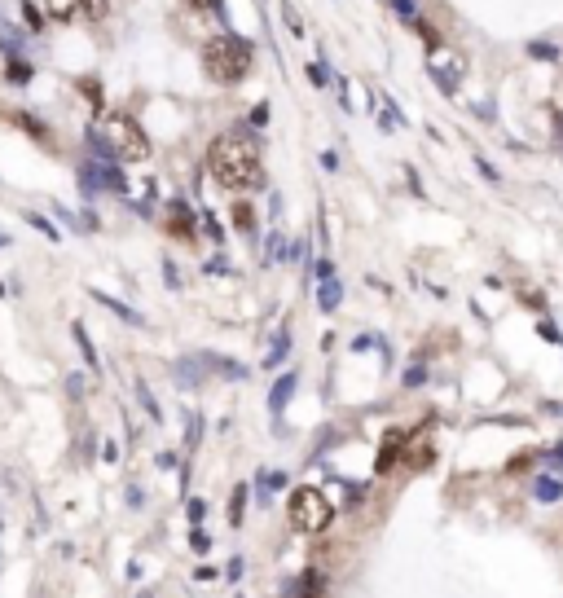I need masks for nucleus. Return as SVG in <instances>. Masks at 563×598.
<instances>
[{"instance_id":"6e6552de","label":"nucleus","mask_w":563,"mask_h":598,"mask_svg":"<svg viewBox=\"0 0 563 598\" xmlns=\"http://www.w3.org/2000/svg\"><path fill=\"white\" fill-rule=\"evenodd\" d=\"M229 216H234V229H238V234H256V212H251V203H234V212H229Z\"/></svg>"},{"instance_id":"dca6fc26","label":"nucleus","mask_w":563,"mask_h":598,"mask_svg":"<svg viewBox=\"0 0 563 598\" xmlns=\"http://www.w3.org/2000/svg\"><path fill=\"white\" fill-rule=\"evenodd\" d=\"M190 546L198 550V555H207V546H212V541H207V533H203V528H194V537H190Z\"/></svg>"},{"instance_id":"f257e3e1","label":"nucleus","mask_w":563,"mask_h":598,"mask_svg":"<svg viewBox=\"0 0 563 598\" xmlns=\"http://www.w3.org/2000/svg\"><path fill=\"white\" fill-rule=\"evenodd\" d=\"M207 168H212L216 185H225V190H256V185H264L260 146L247 128L220 132L212 150H207Z\"/></svg>"},{"instance_id":"9d476101","label":"nucleus","mask_w":563,"mask_h":598,"mask_svg":"<svg viewBox=\"0 0 563 598\" xmlns=\"http://www.w3.org/2000/svg\"><path fill=\"white\" fill-rule=\"evenodd\" d=\"M533 493H537V502H546V506H550V502H559V497H563V484L555 480V475H542Z\"/></svg>"},{"instance_id":"4468645a","label":"nucleus","mask_w":563,"mask_h":598,"mask_svg":"<svg viewBox=\"0 0 563 598\" xmlns=\"http://www.w3.org/2000/svg\"><path fill=\"white\" fill-rule=\"evenodd\" d=\"M322 308H326V313H335V308H339V282L326 278V286H322Z\"/></svg>"},{"instance_id":"0eeeda50","label":"nucleus","mask_w":563,"mask_h":598,"mask_svg":"<svg viewBox=\"0 0 563 598\" xmlns=\"http://www.w3.org/2000/svg\"><path fill=\"white\" fill-rule=\"evenodd\" d=\"M291 392H295V374H282V379L273 383V396H269V409H273V414H278V409L291 401Z\"/></svg>"},{"instance_id":"f8f14e48","label":"nucleus","mask_w":563,"mask_h":598,"mask_svg":"<svg viewBox=\"0 0 563 598\" xmlns=\"http://www.w3.org/2000/svg\"><path fill=\"white\" fill-rule=\"evenodd\" d=\"M97 299H102V304L110 308V313H119V317H124V321H128V326H141V317H137V313H132V308H124V304H119V299H110V295H102V291H97Z\"/></svg>"},{"instance_id":"20e7f679","label":"nucleus","mask_w":563,"mask_h":598,"mask_svg":"<svg viewBox=\"0 0 563 598\" xmlns=\"http://www.w3.org/2000/svg\"><path fill=\"white\" fill-rule=\"evenodd\" d=\"M106 146L115 150L119 163H141V159H150V137L141 132L137 119L124 115V110L106 119Z\"/></svg>"},{"instance_id":"9b49d317","label":"nucleus","mask_w":563,"mask_h":598,"mask_svg":"<svg viewBox=\"0 0 563 598\" xmlns=\"http://www.w3.org/2000/svg\"><path fill=\"white\" fill-rule=\"evenodd\" d=\"M295 590H300V598H322V577H317V568H308Z\"/></svg>"},{"instance_id":"412c9836","label":"nucleus","mask_w":563,"mask_h":598,"mask_svg":"<svg viewBox=\"0 0 563 598\" xmlns=\"http://www.w3.org/2000/svg\"><path fill=\"white\" fill-rule=\"evenodd\" d=\"M212 5H216V0H212Z\"/></svg>"},{"instance_id":"aec40b11","label":"nucleus","mask_w":563,"mask_h":598,"mask_svg":"<svg viewBox=\"0 0 563 598\" xmlns=\"http://www.w3.org/2000/svg\"><path fill=\"white\" fill-rule=\"evenodd\" d=\"M555 458H559V462H563V445H559V449H555Z\"/></svg>"},{"instance_id":"2eb2a0df","label":"nucleus","mask_w":563,"mask_h":598,"mask_svg":"<svg viewBox=\"0 0 563 598\" xmlns=\"http://www.w3.org/2000/svg\"><path fill=\"white\" fill-rule=\"evenodd\" d=\"M242 502H247V484H238L234 502H229V519H234V524H242Z\"/></svg>"},{"instance_id":"a211bd4d","label":"nucleus","mask_w":563,"mask_h":598,"mask_svg":"<svg viewBox=\"0 0 563 598\" xmlns=\"http://www.w3.org/2000/svg\"><path fill=\"white\" fill-rule=\"evenodd\" d=\"M308 80H313V84H326V66H308Z\"/></svg>"},{"instance_id":"1a4fd4ad","label":"nucleus","mask_w":563,"mask_h":598,"mask_svg":"<svg viewBox=\"0 0 563 598\" xmlns=\"http://www.w3.org/2000/svg\"><path fill=\"white\" fill-rule=\"evenodd\" d=\"M168 225H172V234L190 238V234H194V220H190V207H185V203H172V220H168Z\"/></svg>"},{"instance_id":"39448f33","label":"nucleus","mask_w":563,"mask_h":598,"mask_svg":"<svg viewBox=\"0 0 563 598\" xmlns=\"http://www.w3.org/2000/svg\"><path fill=\"white\" fill-rule=\"evenodd\" d=\"M410 445V431L405 427H392L388 436H383V445H379V462H374V475H388L396 462H401V449Z\"/></svg>"},{"instance_id":"6ab92c4d","label":"nucleus","mask_w":563,"mask_h":598,"mask_svg":"<svg viewBox=\"0 0 563 598\" xmlns=\"http://www.w3.org/2000/svg\"><path fill=\"white\" fill-rule=\"evenodd\" d=\"M282 251H286V242H282V238H269V260H278Z\"/></svg>"},{"instance_id":"f03ea898","label":"nucleus","mask_w":563,"mask_h":598,"mask_svg":"<svg viewBox=\"0 0 563 598\" xmlns=\"http://www.w3.org/2000/svg\"><path fill=\"white\" fill-rule=\"evenodd\" d=\"M251 62H256V44L242 36H212L203 40V71L212 84H242L251 75Z\"/></svg>"},{"instance_id":"7ed1b4c3","label":"nucleus","mask_w":563,"mask_h":598,"mask_svg":"<svg viewBox=\"0 0 563 598\" xmlns=\"http://www.w3.org/2000/svg\"><path fill=\"white\" fill-rule=\"evenodd\" d=\"M286 519H291L295 533L317 537V533H326L330 519H335V502H330L322 489L304 484V489H295V493H291V502H286Z\"/></svg>"},{"instance_id":"f3484780","label":"nucleus","mask_w":563,"mask_h":598,"mask_svg":"<svg viewBox=\"0 0 563 598\" xmlns=\"http://www.w3.org/2000/svg\"><path fill=\"white\" fill-rule=\"evenodd\" d=\"M423 379H427V370H423V365H414V370L405 374V383H410V387H418V383H423Z\"/></svg>"},{"instance_id":"ddd939ff","label":"nucleus","mask_w":563,"mask_h":598,"mask_svg":"<svg viewBox=\"0 0 563 598\" xmlns=\"http://www.w3.org/2000/svg\"><path fill=\"white\" fill-rule=\"evenodd\" d=\"M110 14V0H84V18L88 22H97V18H106Z\"/></svg>"},{"instance_id":"423d86ee","label":"nucleus","mask_w":563,"mask_h":598,"mask_svg":"<svg viewBox=\"0 0 563 598\" xmlns=\"http://www.w3.org/2000/svg\"><path fill=\"white\" fill-rule=\"evenodd\" d=\"M44 18H53V22L84 18V0H44Z\"/></svg>"}]
</instances>
